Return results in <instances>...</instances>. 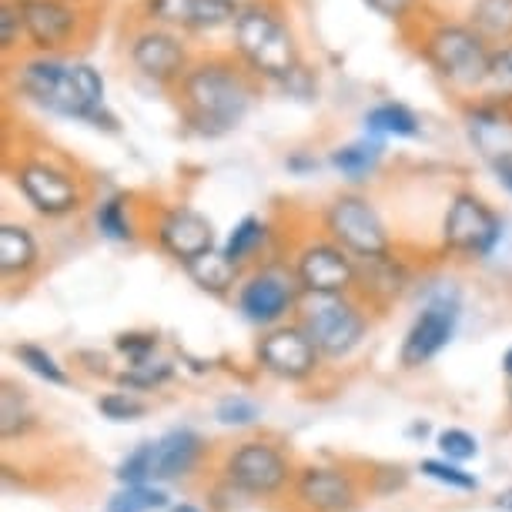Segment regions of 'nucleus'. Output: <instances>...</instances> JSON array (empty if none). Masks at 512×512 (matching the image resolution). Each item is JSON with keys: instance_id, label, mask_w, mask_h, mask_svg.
<instances>
[{"instance_id": "5701e85b", "label": "nucleus", "mask_w": 512, "mask_h": 512, "mask_svg": "<svg viewBox=\"0 0 512 512\" xmlns=\"http://www.w3.org/2000/svg\"><path fill=\"white\" fill-rule=\"evenodd\" d=\"M235 272H238V265L231 262L225 251H208V255H201L188 265V275L195 278L205 292H218V295L235 285Z\"/></svg>"}, {"instance_id": "a18cd8bd", "label": "nucleus", "mask_w": 512, "mask_h": 512, "mask_svg": "<svg viewBox=\"0 0 512 512\" xmlns=\"http://www.w3.org/2000/svg\"><path fill=\"white\" fill-rule=\"evenodd\" d=\"M71 4H88V0H71Z\"/></svg>"}, {"instance_id": "ddd939ff", "label": "nucleus", "mask_w": 512, "mask_h": 512, "mask_svg": "<svg viewBox=\"0 0 512 512\" xmlns=\"http://www.w3.org/2000/svg\"><path fill=\"white\" fill-rule=\"evenodd\" d=\"M298 282L312 295H342L355 282V265L342 245H308L298 255Z\"/></svg>"}, {"instance_id": "f257e3e1", "label": "nucleus", "mask_w": 512, "mask_h": 512, "mask_svg": "<svg viewBox=\"0 0 512 512\" xmlns=\"http://www.w3.org/2000/svg\"><path fill=\"white\" fill-rule=\"evenodd\" d=\"M258 77L238 54H205L178 81L175 98L181 118L198 134L218 138L235 131L255 101Z\"/></svg>"}, {"instance_id": "aec40b11", "label": "nucleus", "mask_w": 512, "mask_h": 512, "mask_svg": "<svg viewBox=\"0 0 512 512\" xmlns=\"http://www.w3.org/2000/svg\"><path fill=\"white\" fill-rule=\"evenodd\" d=\"M469 27L496 47L509 44L512 41V0H472Z\"/></svg>"}, {"instance_id": "6ab92c4d", "label": "nucleus", "mask_w": 512, "mask_h": 512, "mask_svg": "<svg viewBox=\"0 0 512 512\" xmlns=\"http://www.w3.org/2000/svg\"><path fill=\"white\" fill-rule=\"evenodd\" d=\"M201 452V439L191 429H175L164 439L154 442V462H151V479H178L195 466Z\"/></svg>"}, {"instance_id": "393cba45", "label": "nucleus", "mask_w": 512, "mask_h": 512, "mask_svg": "<svg viewBox=\"0 0 512 512\" xmlns=\"http://www.w3.org/2000/svg\"><path fill=\"white\" fill-rule=\"evenodd\" d=\"M382 158V141H355V144H345L332 154V164L342 171L345 178L352 181H362L369 171L379 164Z\"/></svg>"}, {"instance_id": "dca6fc26", "label": "nucleus", "mask_w": 512, "mask_h": 512, "mask_svg": "<svg viewBox=\"0 0 512 512\" xmlns=\"http://www.w3.org/2000/svg\"><path fill=\"white\" fill-rule=\"evenodd\" d=\"M315 342L298 328H278L265 335L258 345V359L268 372L282 375V379H305L315 369Z\"/></svg>"}, {"instance_id": "f8f14e48", "label": "nucleus", "mask_w": 512, "mask_h": 512, "mask_svg": "<svg viewBox=\"0 0 512 512\" xmlns=\"http://www.w3.org/2000/svg\"><path fill=\"white\" fill-rule=\"evenodd\" d=\"M141 14L148 24L185 34H208L225 24H235L215 0H141Z\"/></svg>"}, {"instance_id": "79ce46f5", "label": "nucleus", "mask_w": 512, "mask_h": 512, "mask_svg": "<svg viewBox=\"0 0 512 512\" xmlns=\"http://www.w3.org/2000/svg\"><path fill=\"white\" fill-rule=\"evenodd\" d=\"M496 506H499V509H506V512H512V492H499Z\"/></svg>"}, {"instance_id": "a19ab883", "label": "nucleus", "mask_w": 512, "mask_h": 512, "mask_svg": "<svg viewBox=\"0 0 512 512\" xmlns=\"http://www.w3.org/2000/svg\"><path fill=\"white\" fill-rule=\"evenodd\" d=\"M215 4L225 11L231 21H235L238 14H245V11H251V7H258V4H265V0H215Z\"/></svg>"}, {"instance_id": "7c9ffc66", "label": "nucleus", "mask_w": 512, "mask_h": 512, "mask_svg": "<svg viewBox=\"0 0 512 512\" xmlns=\"http://www.w3.org/2000/svg\"><path fill=\"white\" fill-rule=\"evenodd\" d=\"M151 462H154V442H144V446H138L121 462L118 479L128 482V486H144L151 479Z\"/></svg>"}, {"instance_id": "4468645a", "label": "nucleus", "mask_w": 512, "mask_h": 512, "mask_svg": "<svg viewBox=\"0 0 512 512\" xmlns=\"http://www.w3.org/2000/svg\"><path fill=\"white\" fill-rule=\"evenodd\" d=\"M161 248L168 255H175L178 262L191 265L195 258L215 251V228L205 215H198L195 208H171L158 225Z\"/></svg>"}, {"instance_id": "a211bd4d", "label": "nucleus", "mask_w": 512, "mask_h": 512, "mask_svg": "<svg viewBox=\"0 0 512 512\" xmlns=\"http://www.w3.org/2000/svg\"><path fill=\"white\" fill-rule=\"evenodd\" d=\"M298 499L315 512H342L352 506V479L335 469H308L298 482Z\"/></svg>"}, {"instance_id": "39448f33", "label": "nucleus", "mask_w": 512, "mask_h": 512, "mask_svg": "<svg viewBox=\"0 0 512 512\" xmlns=\"http://www.w3.org/2000/svg\"><path fill=\"white\" fill-rule=\"evenodd\" d=\"M21 14L27 44L44 57H61L88 34L84 4H71V0H21Z\"/></svg>"}, {"instance_id": "c03bdc74", "label": "nucleus", "mask_w": 512, "mask_h": 512, "mask_svg": "<svg viewBox=\"0 0 512 512\" xmlns=\"http://www.w3.org/2000/svg\"><path fill=\"white\" fill-rule=\"evenodd\" d=\"M171 512H198V509H195V506H175Z\"/></svg>"}, {"instance_id": "c85d7f7f", "label": "nucleus", "mask_w": 512, "mask_h": 512, "mask_svg": "<svg viewBox=\"0 0 512 512\" xmlns=\"http://www.w3.org/2000/svg\"><path fill=\"white\" fill-rule=\"evenodd\" d=\"M98 228L111 241H131V221L124 215V198H108L98 208Z\"/></svg>"}, {"instance_id": "9d476101", "label": "nucleus", "mask_w": 512, "mask_h": 512, "mask_svg": "<svg viewBox=\"0 0 512 512\" xmlns=\"http://www.w3.org/2000/svg\"><path fill=\"white\" fill-rule=\"evenodd\" d=\"M17 188L24 191V198L47 218H61L81 205V191L77 181L67 171L54 168L47 161H27L17 168Z\"/></svg>"}, {"instance_id": "c756f323", "label": "nucleus", "mask_w": 512, "mask_h": 512, "mask_svg": "<svg viewBox=\"0 0 512 512\" xmlns=\"http://www.w3.org/2000/svg\"><path fill=\"white\" fill-rule=\"evenodd\" d=\"M14 355H17V359H21L34 375H41V379L54 382V385H64V382H67V375L61 372V365H57L44 349H37V345H17Z\"/></svg>"}, {"instance_id": "ea45409f", "label": "nucleus", "mask_w": 512, "mask_h": 512, "mask_svg": "<svg viewBox=\"0 0 512 512\" xmlns=\"http://www.w3.org/2000/svg\"><path fill=\"white\" fill-rule=\"evenodd\" d=\"M492 168H496V178H499V185L512 191V151L499 154V158L492 161Z\"/></svg>"}, {"instance_id": "4c0bfd02", "label": "nucleus", "mask_w": 512, "mask_h": 512, "mask_svg": "<svg viewBox=\"0 0 512 512\" xmlns=\"http://www.w3.org/2000/svg\"><path fill=\"white\" fill-rule=\"evenodd\" d=\"M144 365H148V362H138L131 372H124L121 382L124 385H158V382H164L171 375L168 365H158V369H144Z\"/></svg>"}, {"instance_id": "a878e982", "label": "nucleus", "mask_w": 512, "mask_h": 512, "mask_svg": "<svg viewBox=\"0 0 512 512\" xmlns=\"http://www.w3.org/2000/svg\"><path fill=\"white\" fill-rule=\"evenodd\" d=\"M168 506V496L148 486H128L118 496H111L108 512H158Z\"/></svg>"}, {"instance_id": "72a5a7b5", "label": "nucleus", "mask_w": 512, "mask_h": 512, "mask_svg": "<svg viewBox=\"0 0 512 512\" xmlns=\"http://www.w3.org/2000/svg\"><path fill=\"white\" fill-rule=\"evenodd\" d=\"M422 472H425V476H432V479H439V482H446V486H452V489H476L479 486V482L472 479L469 472L449 466V462L429 459V462H422Z\"/></svg>"}, {"instance_id": "2f4dec72", "label": "nucleus", "mask_w": 512, "mask_h": 512, "mask_svg": "<svg viewBox=\"0 0 512 512\" xmlns=\"http://www.w3.org/2000/svg\"><path fill=\"white\" fill-rule=\"evenodd\" d=\"M362 4L379 14L382 21H392V24H402V27L422 11V0H362Z\"/></svg>"}, {"instance_id": "f03ea898", "label": "nucleus", "mask_w": 512, "mask_h": 512, "mask_svg": "<svg viewBox=\"0 0 512 512\" xmlns=\"http://www.w3.org/2000/svg\"><path fill=\"white\" fill-rule=\"evenodd\" d=\"M17 91L61 118L98 121L104 114V81L88 61L34 54L17 64Z\"/></svg>"}, {"instance_id": "412c9836", "label": "nucleus", "mask_w": 512, "mask_h": 512, "mask_svg": "<svg viewBox=\"0 0 512 512\" xmlns=\"http://www.w3.org/2000/svg\"><path fill=\"white\" fill-rule=\"evenodd\" d=\"M37 262V241L24 225L0 228V268L4 275H21Z\"/></svg>"}, {"instance_id": "bb28decb", "label": "nucleus", "mask_w": 512, "mask_h": 512, "mask_svg": "<svg viewBox=\"0 0 512 512\" xmlns=\"http://www.w3.org/2000/svg\"><path fill=\"white\" fill-rule=\"evenodd\" d=\"M262 241H265V225H262V221H258V218H245V221H241V225L235 228V231H231V235H228V245H225V255L231 258V262H245V258L251 255V251H255L258 245H262Z\"/></svg>"}, {"instance_id": "423d86ee", "label": "nucleus", "mask_w": 512, "mask_h": 512, "mask_svg": "<svg viewBox=\"0 0 512 512\" xmlns=\"http://www.w3.org/2000/svg\"><path fill=\"white\" fill-rule=\"evenodd\" d=\"M128 57L141 71V77H148L154 84H164V88H178V81L195 64L185 47V37L158 24H144L141 31L131 34Z\"/></svg>"}, {"instance_id": "f704fd0d", "label": "nucleus", "mask_w": 512, "mask_h": 512, "mask_svg": "<svg viewBox=\"0 0 512 512\" xmlns=\"http://www.w3.org/2000/svg\"><path fill=\"white\" fill-rule=\"evenodd\" d=\"M439 449L446 452L449 459H459V462H466V459H472L479 452L476 439H472L469 432H462V429L442 432V436H439Z\"/></svg>"}, {"instance_id": "58836bf2", "label": "nucleus", "mask_w": 512, "mask_h": 512, "mask_svg": "<svg viewBox=\"0 0 512 512\" xmlns=\"http://www.w3.org/2000/svg\"><path fill=\"white\" fill-rule=\"evenodd\" d=\"M118 349L134 355L138 362H144V355L154 349V338L151 335H124V338H118Z\"/></svg>"}, {"instance_id": "1a4fd4ad", "label": "nucleus", "mask_w": 512, "mask_h": 512, "mask_svg": "<svg viewBox=\"0 0 512 512\" xmlns=\"http://www.w3.org/2000/svg\"><path fill=\"white\" fill-rule=\"evenodd\" d=\"M442 238H446V245L452 251H462V255H489L496 248V241L502 238V221L486 201L462 191L449 205Z\"/></svg>"}, {"instance_id": "4be33fe9", "label": "nucleus", "mask_w": 512, "mask_h": 512, "mask_svg": "<svg viewBox=\"0 0 512 512\" xmlns=\"http://www.w3.org/2000/svg\"><path fill=\"white\" fill-rule=\"evenodd\" d=\"M482 101L489 108H499V104H512V41L492 47L489 57V74L486 84H482Z\"/></svg>"}, {"instance_id": "37998d69", "label": "nucleus", "mask_w": 512, "mask_h": 512, "mask_svg": "<svg viewBox=\"0 0 512 512\" xmlns=\"http://www.w3.org/2000/svg\"><path fill=\"white\" fill-rule=\"evenodd\" d=\"M502 369H506V372L512 375V349L506 352V359H502Z\"/></svg>"}, {"instance_id": "b1692460", "label": "nucleus", "mask_w": 512, "mask_h": 512, "mask_svg": "<svg viewBox=\"0 0 512 512\" xmlns=\"http://www.w3.org/2000/svg\"><path fill=\"white\" fill-rule=\"evenodd\" d=\"M365 128L372 134H389V138H415L422 128H419V118L405 108V104H379L365 114Z\"/></svg>"}, {"instance_id": "6e6552de", "label": "nucleus", "mask_w": 512, "mask_h": 512, "mask_svg": "<svg viewBox=\"0 0 512 512\" xmlns=\"http://www.w3.org/2000/svg\"><path fill=\"white\" fill-rule=\"evenodd\" d=\"M365 318L342 295H315L305 312V335L325 355H349L362 342Z\"/></svg>"}, {"instance_id": "473e14b6", "label": "nucleus", "mask_w": 512, "mask_h": 512, "mask_svg": "<svg viewBox=\"0 0 512 512\" xmlns=\"http://www.w3.org/2000/svg\"><path fill=\"white\" fill-rule=\"evenodd\" d=\"M98 409L114 422H131V419H138V415L148 412V405L131 399V395H124V392H114V395H104V399L98 402Z\"/></svg>"}, {"instance_id": "7ed1b4c3", "label": "nucleus", "mask_w": 512, "mask_h": 512, "mask_svg": "<svg viewBox=\"0 0 512 512\" xmlns=\"http://www.w3.org/2000/svg\"><path fill=\"white\" fill-rule=\"evenodd\" d=\"M231 41H235V54L258 81L285 84L302 67V47L278 0H265L238 14L231 24Z\"/></svg>"}, {"instance_id": "f3484780", "label": "nucleus", "mask_w": 512, "mask_h": 512, "mask_svg": "<svg viewBox=\"0 0 512 512\" xmlns=\"http://www.w3.org/2000/svg\"><path fill=\"white\" fill-rule=\"evenodd\" d=\"M288 305H292V285L282 275L262 272L241 288V312L251 322H262V325L275 322V318H282L288 312Z\"/></svg>"}, {"instance_id": "cd10ccee", "label": "nucleus", "mask_w": 512, "mask_h": 512, "mask_svg": "<svg viewBox=\"0 0 512 512\" xmlns=\"http://www.w3.org/2000/svg\"><path fill=\"white\" fill-rule=\"evenodd\" d=\"M24 41H27V34H24L21 0H4V4H0V51L14 54Z\"/></svg>"}, {"instance_id": "c9c22d12", "label": "nucleus", "mask_w": 512, "mask_h": 512, "mask_svg": "<svg viewBox=\"0 0 512 512\" xmlns=\"http://www.w3.org/2000/svg\"><path fill=\"white\" fill-rule=\"evenodd\" d=\"M255 419H258V405L241 399V395L218 405V422H225V425H251Z\"/></svg>"}, {"instance_id": "20e7f679", "label": "nucleus", "mask_w": 512, "mask_h": 512, "mask_svg": "<svg viewBox=\"0 0 512 512\" xmlns=\"http://www.w3.org/2000/svg\"><path fill=\"white\" fill-rule=\"evenodd\" d=\"M419 54L442 81L462 91H482L489 74L492 47L479 31H472L469 21L452 17H429L419 21Z\"/></svg>"}, {"instance_id": "0eeeda50", "label": "nucleus", "mask_w": 512, "mask_h": 512, "mask_svg": "<svg viewBox=\"0 0 512 512\" xmlns=\"http://www.w3.org/2000/svg\"><path fill=\"white\" fill-rule=\"evenodd\" d=\"M325 225L342 248L355 251L362 258H382L389 251V231L375 208L359 195H342L325 211Z\"/></svg>"}, {"instance_id": "9b49d317", "label": "nucleus", "mask_w": 512, "mask_h": 512, "mask_svg": "<svg viewBox=\"0 0 512 512\" xmlns=\"http://www.w3.org/2000/svg\"><path fill=\"white\" fill-rule=\"evenodd\" d=\"M456 322H459V305L452 302L449 295L432 298V302L422 308V315L415 318L409 338H405L402 362L422 365V362L436 359V355L449 345L452 332H456Z\"/></svg>"}, {"instance_id": "2eb2a0df", "label": "nucleus", "mask_w": 512, "mask_h": 512, "mask_svg": "<svg viewBox=\"0 0 512 512\" xmlns=\"http://www.w3.org/2000/svg\"><path fill=\"white\" fill-rule=\"evenodd\" d=\"M228 476L238 489L255 492V496H268L285 482L288 466L272 446L265 442H248L235 456L228 459Z\"/></svg>"}, {"instance_id": "e433bc0d", "label": "nucleus", "mask_w": 512, "mask_h": 512, "mask_svg": "<svg viewBox=\"0 0 512 512\" xmlns=\"http://www.w3.org/2000/svg\"><path fill=\"white\" fill-rule=\"evenodd\" d=\"M24 419H27V412H24V405L17 409V392L7 385V392H4V422H0V432H4L7 439L17 436V432L24 429Z\"/></svg>"}]
</instances>
